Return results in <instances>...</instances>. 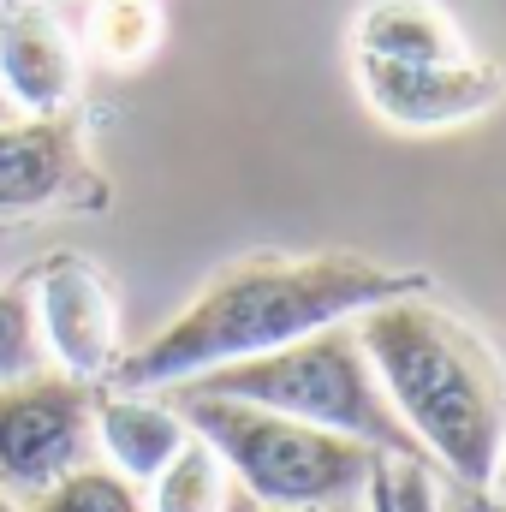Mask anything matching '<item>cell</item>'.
Wrapping results in <instances>:
<instances>
[{
	"instance_id": "cell-7",
	"label": "cell",
	"mask_w": 506,
	"mask_h": 512,
	"mask_svg": "<svg viewBox=\"0 0 506 512\" xmlns=\"http://www.w3.org/2000/svg\"><path fill=\"white\" fill-rule=\"evenodd\" d=\"M30 310H36V340L42 358L72 376V382L102 387L114 364L126 358L120 346V298L114 280L78 251H54L30 280Z\"/></svg>"
},
{
	"instance_id": "cell-17",
	"label": "cell",
	"mask_w": 506,
	"mask_h": 512,
	"mask_svg": "<svg viewBox=\"0 0 506 512\" xmlns=\"http://www.w3.org/2000/svg\"><path fill=\"white\" fill-rule=\"evenodd\" d=\"M227 512H358V501H340V507H262V501H251V495H227Z\"/></svg>"
},
{
	"instance_id": "cell-19",
	"label": "cell",
	"mask_w": 506,
	"mask_h": 512,
	"mask_svg": "<svg viewBox=\"0 0 506 512\" xmlns=\"http://www.w3.org/2000/svg\"><path fill=\"white\" fill-rule=\"evenodd\" d=\"M489 495L506 501V435H501V453H495V471H489Z\"/></svg>"
},
{
	"instance_id": "cell-8",
	"label": "cell",
	"mask_w": 506,
	"mask_h": 512,
	"mask_svg": "<svg viewBox=\"0 0 506 512\" xmlns=\"http://www.w3.org/2000/svg\"><path fill=\"white\" fill-rule=\"evenodd\" d=\"M358 90L370 102V114L399 131H447V126H471L501 102V66L489 60H376L358 54Z\"/></svg>"
},
{
	"instance_id": "cell-3",
	"label": "cell",
	"mask_w": 506,
	"mask_h": 512,
	"mask_svg": "<svg viewBox=\"0 0 506 512\" xmlns=\"http://www.w3.org/2000/svg\"><path fill=\"white\" fill-rule=\"evenodd\" d=\"M167 399L179 405L185 429L215 447V459L227 465L233 489L262 501V507H340V501H364V489H370V477L381 465V453L364 447V441L328 435L316 423L262 411V405H245V399L191 393V387H167Z\"/></svg>"
},
{
	"instance_id": "cell-6",
	"label": "cell",
	"mask_w": 506,
	"mask_h": 512,
	"mask_svg": "<svg viewBox=\"0 0 506 512\" xmlns=\"http://www.w3.org/2000/svg\"><path fill=\"white\" fill-rule=\"evenodd\" d=\"M108 179L90 161L78 114L0 120V221L18 215H102Z\"/></svg>"
},
{
	"instance_id": "cell-9",
	"label": "cell",
	"mask_w": 506,
	"mask_h": 512,
	"mask_svg": "<svg viewBox=\"0 0 506 512\" xmlns=\"http://www.w3.org/2000/svg\"><path fill=\"white\" fill-rule=\"evenodd\" d=\"M0 96L30 120L78 102V36L48 0H0Z\"/></svg>"
},
{
	"instance_id": "cell-14",
	"label": "cell",
	"mask_w": 506,
	"mask_h": 512,
	"mask_svg": "<svg viewBox=\"0 0 506 512\" xmlns=\"http://www.w3.org/2000/svg\"><path fill=\"white\" fill-rule=\"evenodd\" d=\"M18 512H149V501L114 465H78L60 483H48L36 501H24Z\"/></svg>"
},
{
	"instance_id": "cell-15",
	"label": "cell",
	"mask_w": 506,
	"mask_h": 512,
	"mask_svg": "<svg viewBox=\"0 0 506 512\" xmlns=\"http://www.w3.org/2000/svg\"><path fill=\"white\" fill-rule=\"evenodd\" d=\"M48 358H42V340H36V310H30V286L12 280L0 286V382H18V376H36Z\"/></svg>"
},
{
	"instance_id": "cell-12",
	"label": "cell",
	"mask_w": 506,
	"mask_h": 512,
	"mask_svg": "<svg viewBox=\"0 0 506 512\" xmlns=\"http://www.w3.org/2000/svg\"><path fill=\"white\" fill-rule=\"evenodd\" d=\"M227 495H233V477H227V465L215 459V447H209L203 435H191V441L143 483L149 512H227Z\"/></svg>"
},
{
	"instance_id": "cell-21",
	"label": "cell",
	"mask_w": 506,
	"mask_h": 512,
	"mask_svg": "<svg viewBox=\"0 0 506 512\" xmlns=\"http://www.w3.org/2000/svg\"><path fill=\"white\" fill-rule=\"evenodd\" d=\"M0 512H18V507H12V501H6V495H0Z\"/></svg>"
},
{
	"instance_id": "cell-5",
	"label": "cell",
	"mask_w": 506,
	"mask_h": 512,
	"mask_svg": "<svg viewBox=\"0 0 506 512\" xmlns=\"http://www.w3.org/2000/svg\"><path fill=\"white\" fill-rule=\"evenodd\" d=\"M96 447V387L60 370L0 382V495L12 507L36 501L66 471L90 465Z\"/></svg>"
},
{
	"instance_id": "cell-18",
	"label": "cell",
	"mask_w": 506,
	"mask_h": 512,
	"mask_svg": "<svg viewBox=\"0 0 506 512\" xmlns=\"http://www.w3.org/2000/svg\"><path fill=\"white\" fill-rule=\"evenodd\" d=\"M364 512H393V501H387V459L376 465V477H370V489H364Z\"/></svg>"
},
{
	"instance_id": "cell-10",
	"label": "cell",
	"mask_w": 506,
	"mask_h": 512,
	"mask_svg": "<svg viewBox=\"0 0 506 512\" xmlns=\"http://www.w3.org/2000/svg\"><path fill=\"white\" fill-rule=\"evenodd\" d=\"M191 441L185 417L173 399H155V393H126V387H96V447L108 453V465L126 477V483H149L179 447Z\"/></svg>"
},
{
	"instance_id": "cell-11",
	"label": "cell",
	"mask_w": 506,
	"mask_h": 512,
	"mask_svg": "<svg viewBox=\"0 0 506 512\" xmlns=\"http://www.w3.org/2000/svg\"><path fill=\"white\" fill-rule=\"evenodd\" d=\"M352 42H358V54H376V60H423V66L471 60L465 30L453 24V12L441 0H370L358 12Z\"/></svg>"
},
{
	"instance_id": "cell-13",
	"label": "cell",
	"mask_w": 506,
	"mask_h": 512,
	"mask_svg": "<svg viewBox=\"0 0 506 512\" xmlns=\"http://www.w3.org/2000/svg\"><path fill=\"white\" fill-rule=\"evenodd\" d=\"M84 48L102 66H143L161 48V0H90Z\"/></svg>"
},
{
	"instance_id": "cell-4",
	"label": "cell",
	"mask_w": 506,
	"mask_h": 512,
	"mask_svg": "<svg viewBox=\"0 0 506 512\" xmlns=\"http://www.w3.org/2000/svg\"><path fill=\"white\" fill-rule=\"evenodd\" d=\"M185 387L191 393L245 399V405L298 417V423H316L328 435L376 447L381 459H417V465H429L423 447L411 441V429L393 417V405L381 393L376 370H370V352H364V340H358L352 322L304 334V340H292L280 352H262V358H245V364L209 370V376H197V382H185Z\"/></svg>"
},
{
	"instance_id": "cell-20",
	"label": "cell",
	"mask_w": 506,
	"mask_h": 512,
	"mask_svg": "<svg viewBox=\"0 0 506 512\" xmlns=\"http://www.w3.org/2000/svg\"><path fill=\"white\" fill-rule=\"evenodd\" d=\"M0 120H12V102H6V96H0Z\"/></svg>"
},
{
	"instance_id": "cell-2",
	"label": "cell",
	"mask_w": 506,
	"mask_h": 512,
	"mask_svg": "<svg viewBox=\"0 0 506 512\" xmlns=\"http://www.w3.org/2000/svg\"><path fill=\"white\" fill-rule=\"evenodd\" d=\"M352 328L370 352L393 417L411 429L423 459L453 483L489 489L506 435V364L495 358V346L429 292L387 298Z\"/></svg>"
},
{
	"instance_id": "cell-1",
	"label": "cell",
	"mask_w": 506,
	"mask_h": 512,
	"mask_svg": "<svg viewBox=\"0 0 506 512\" xmlns=\"http://www.w3.org/2000/svg\"><path fill=\"white\" fill-rule=\"evenodd\" d=\"M405 292H429V280L405 274V268H381V262L352 251L239 256L221 274H209L203 292L161 334L131 346L108 382L126 393H167V387H185L209 370L280 352L304 334L358 322L364 310L405 298Z\"/></svg>"
},
{
	"instance_id": "cell-16",
	"label": "cell",
	"mask_w": 506,
	"mask_h": 512,
	"mask_svg": "<svg viewBox=\"0 0 506 512\" xmlns=\"http://www.w3.org/2000/svg\"><path fill=\"white\" fill-rule=\"evenodd\" d=\"M435 501H441V512H506L501 495L471 489V483H453V477H441V471H435Z\"/></svg>"
}]
</instances>
